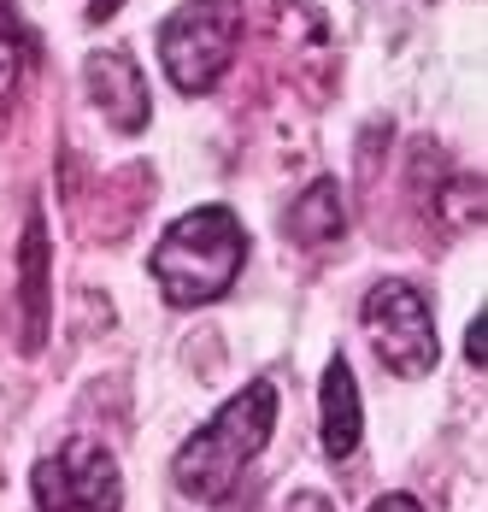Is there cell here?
Instances as JSON below:
<instances>
[{"label":"cell","mask_w":488,"mask_h":512,"mask_svg":"<svg viewBox=\"0 0 488 512\" xmlns=\"http://www.w3.org/2000/svg\"><path fill=\"white\" fill-rule=\"evenodd\" d=\"M242 265H247V230L230 206L183 212L159 236L153 259H147V271H153V283H159V295L171 307H212V301H224L236 289Z\"/></svg>","instance_id":"1"},{"label":"cell","mask_w":488,"mask_h":512,"mask_svg":"<svg viewBox=\"0 0 488 512\" xmlns=\"http://www.w3.org/2000/svg\"><path fill=\"white\" fill-rule=\"evenodd\" d=\"M271 430H277V389L259 377V383H247L236 401H224V407L177 448L171 483H177L189 501H206V507L224 501V495L236 489V477L265 454Z\"/></svg>","instance_id":"2"},{"label":"cell","mask_w":488,"mask_h":512,"mask_svg":"<svg viewBox=\"0 0 488 512\" xmlns=\"http://www.w3.org/2000/svg\"><path fill=\"white\" fill-rule=\"evenodd\" d=\"M242 48V0H183L159 24V65L183 95H206Z\"/></svg>","instance_id":"3"},{"label":"cell","mask_w":488,"mask_h":512,"mask_svg":"<svg viewBox=\"0 0 488 512\" xmlns=\"http://www.w3.org/2000/svg\"><path fill=\"white\" fill-rule=\"evenodd\" d=\"M359 318H365V336H371L377 359L389 365L394 377H430V371H436L441 342H436V318H430V301H424L418 283L383 277V283L365 295Z\"/></svg>","instance_id":"4"},{"label":"cell","mask_w":488,"mask_h":512,"mask_svg":"<svg viewBox=\"0 0 488 512\" xmlns=\"http://www.w3.org/2000/svg\"><path fill=\"white\" fill-rule=\"evenodd\" d=\"M30 489H36L42 512H124L118 460L89 436H71L65 448H53L48 460L36 465Z\"/></svg>","instance_id":"5"},{"label":"cell","mask_w":488,"mask_h":512,"mask_svg":"<svg viewBox=\"0 0 488 512\" xmlns=\"http://www.w3.org/2000/svg\"><path fill=\"white\" fill-rule=\"evenodd\" d=\"M83 83H89V101L100 106V118L118 130V136H142L153 101H147V77L142 65L124 48H95L83 59Z\"/></svg>","instance_id":"6"},{"label":"cell","mask_w":488,"mask_h":512,"mask_svg":"<svg viewBox=\"0 0 488 512\" xmlns=\"http://www.w3.org/2000/svg\"><path fill=\"white\" fill-rule=\"evenodd\" d=\"M318 412H324V454L347 460L365 436V412H359V383H353V365L342 354L324 365V383H318Z\"/></svg>","instance_id":"7"},{"label":"cell","mask_w":488,"mask_h":512,"mask_svg":"<svg viewBox=\"0 0 488 512\" xmlns=\"http://www.w3.org/2000/svg\"><path fill=\"white\" fill-rule=\"evenodd\" d=\"M342 230H347V206H342L336 177H318V183H306V189L289 201L283 236H289L294 248H330V242H342Z\"/></svg>","instance_id":"8"},{"label":"cell","mask_w":488,"mask_h":512,"mask_svg":"<svg viewBox=\"0 0 488 512\" xmlns=\"http://www.w3.org/2000/svg\"><path fill=\"white\" fill-rule=\"evenodd\" d=\"M18 307H24V348L36 354L42 336H48V230H42V212H30V236H24V254H18Z\"/></svg>","instance_id":"9"},{"label":"cell","mask_w":488,"mask_h":512,"mask_svg":"<svg viewBox=\"0 0 488 512\" xmlns=\"http://www.w3.org/2000/svg\"><path fill=\"white\" fill-rule=\"evenodd\" d=\"M30 65H36V36H30V30L18 24V12L0 0V106L18 101Z\"/></svg>","instance_id":"10"},{"label":"cell","mask_w":488,"mask_h":512,"mask_svg":"<svg viewBox=\"0 0 488 512\" xmlns=\"http://www.w3.org/2000/svg\"><path fill=\"white\" fill-rule=\"evenodd\" d=\"M465 354H471V365H477V371L488 365V312H477V318H471V330H465Z\"/></svg>","instance_id":"11"},{"label":"cell","mask_w":488,"mask_h":512,"mask_svg":"<svg viewBox=\"0 0 488 512\" xmlns=\"http://www.w3.org/2000/svg\"><path fill=\"white\" fill-rule=\"evenodd\" d=\"M371 512H424V507H418V495H400V489H394V495H377Z\"/></svg>","instance_id":"12"},{"label":"cell","mask_w":488,"mask_h":512,"mask_svg":"<svg viewBox=\"0 0 488 512\" xmlns=\"http://www.w3.org/2000/svg\"><path fill=\"white\" fill-rule=\"evenodd\" d=\"M283 512H336V507H330L324 495H312V489H300V495H289V507H283Z\"/></svg>","instance_id":"13"}]
</instances>
